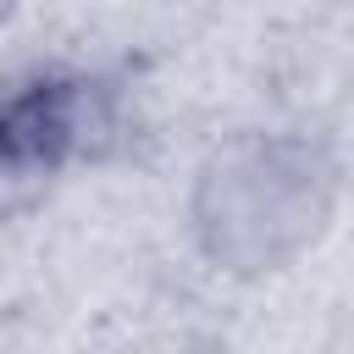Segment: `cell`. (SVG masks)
<instances>
[{"label":"cell","instance_id":"cell-1","mask_svg":"<svg viewBox=\"0 0 354 354\" xmlns=\"http://www.w3.org/2000/svg\"><path fill=\"white\" fill-rule=\"evenodd\" d=\"M337 155L293 127L227 133L194 171L188 232L227 277H277L337 216Z\"/></svg>","mask_w":354,"mask_h":354},{"label":"cell","instance_id":"cell-2","mask_svg":"<svg viewBox=\"0 0 354 354\" xmlns=\"http://www.w3.org/2000/svg\"><path fill=\"white\" fill-rule=\"evenodd\" d=\"M122 88L88 66L39 61L0 77V221L28 216L44 194L122 144Z\"/></svg>","mask_w":354,"mask_h":354}]
</instances>
